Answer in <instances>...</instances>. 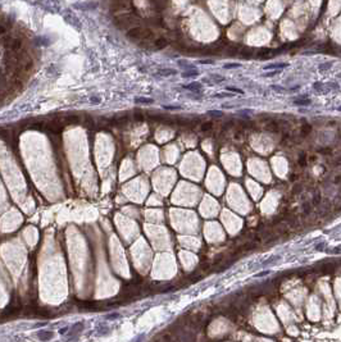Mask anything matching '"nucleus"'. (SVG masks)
I'll use <instances>...</instances> for the list:
<instances>
[{
  "label": "nucleus",
  "mask_w": 341,
  "mask_h": 342,
  "mask_svg": "<svg viewBox=\"0 0 341 342\" xmlns=\"http://www.w3.org/2000/svg\"><path fill=\"white\" fill-rule=\"evenodd\" d=\"M127 37L132 40H149L151 37V32L141 27H132L127 31Z\"/></svg>",
  "instance_id": "1"
},
{
  "label": "nucleus",
  "mask_w": 341,
  "mask_h": 342,
  "mask_svg": "<svg viewBox=\"0 0 341 342\" xmlns=\"http://www.w3.org/2000/svg\"><path fill=\"white\" fill-rule=\"evenodd\" d=\"M98 7L96 3L94 2H87V3H80V4H75L76 9H81V11H93Z\"/></svg>",
  "instance_id": "2"
},
{
  "label": "nucleus",
  "mask_w": 341,
  "mask_h": 342,
  "mask_svg": "<svg viewBox=\"0 0 341 342\" xmlns=\"http://www.w3.org/2000/svg\"><path fill=\"white\" fill-rule=\"evenodd\" d=\"M36 337L39 340H41V341H49V340H51L53 337H54V333H53L51 331H39V332H37V334H36Z\"/></svg>",
  "instance_id": "3"
},
{
  "label": "nucleus",
  "mask_w": 341,
  "mask_h": 342,
  "mask_svg": "<svg viewBox=\"0 0 341 342\" xmlns=\"http://www.w3.org/2000/svg\"><path fill=\"white\" fill-rule=\"evenodd\" d=\"M64 19L68 23H71V25H73L75 27H80V23L77 22L78 19H77V17H75L73 14H65L64 16Z\"/></svg>",
  "instance_id": "4"
},
{
  "label": "nucleus",
  "mask_w": 341,
  "mask_h": 342,
  "mask_svg": "<svg viewBox=\"0 0 341 342\" xmlns=\"http://www.w3.org/2000/svg\"><path fill=\"white\" fill-rule=\"evenodd\" d=\"M184 89L190 90V91H200L201 90V83L193 82V83H189V85H184Z\"/></svg>",
  "instance_id": "5"
},
{
  "label": "nucleus",
  "mask_w": 341,
  "mask_h": 342,
  "mask_svg": "<svg viewBox=\"0 0 341 342\" xmlns=\"http://www.w3.org/2000/svg\"><path fill=\"white\" fill-rule=\"evenodd\" d=\"M160 76H164V77H168V76H175L177 73L176 69H172V68H163V69H159V72H158Z\"/></svg>",
  "instance_id": "6"
},
{
  "label": "nucleus",
  "mask_w": 341,
  "mask_h": 342,
  "mask_svg": "<svg viewBox=\"0 0 341 342\" xmlns=\"http://www.w3.org/2000/svg\"><path fill=\"white\" fill-rule=\"evenodd\" d=\"M287 63H273V64H268L264 67V69H282L286 68Z\"/></svg>",
  "instance_id": "7"
},
{
  "label": "nucleus",
  "mask_w": 341,
  "mask_h": 342,
  "mask_svg": "<svg viewBox=\"0 0 341 342\" xmlns=\"http://www.w3.org/2000/svg\"><path fill=\"white\" fill-rule=\"evenodd\" d=\"M167 45V40L166 38H158L154 41V49H163Z\"/></svg>",
  "instance_id": "8"
},
{
  "label": "nucleus",
  "mask_w": 341,
  "mask_h": 342,
  "mask_svg": "<svg viewBox=\"0 0 341 342\" xmlns=\"http://www.w3.org/2000/svg\"><path fill=\"white\" fill-rule=\"evenodd\" d=\"M82 331H84V324L82 323H77V324H75L71 328V334H77V333H80V332H82Z\"/></svg>",
  "instance_id": "9"
},
{
  "label": "nucleus",
  "mask_w": 341,
  "mask_h": 342,
  "mask_svg": "<svg viewBox=\"0 0 341 342\" xmlns=\"http://www.w3.org/2000/svg\"><path fill=\"white\" fill-rule=\"evenodd\" d=\"M135 103L136 104H153V103H154V100L150 99V98H136Z\"/></svg>",
  "instance_id": "10"
},
{
  "label": "nucleus",
  "mask_w": 341,
  "mask_h": 342,
  "mask_svg": "<svg viewBox=\"0 0 341 342\" xmlns=\"http://www.w3.org/2000/svg\"><path fill=\"white\" fill-rule=\"evenodd\" d=\"M196 76H199V72L195 68L191 69V71H186L182 73V77H185V78H190V77H196Z\"/></svg>",
  "instance_id": "11"
},
{
  "label": "nucleus",
  "mask_w": 341,
  "mask_h": 342,
  "mask_svg": "<svg viewBox=\"0 0 341 342\" xmlns=\"http://www.w3.org/2000/svg\"><path fill=\"white\" fill-rule=\"evenodd\" d=\"M294 104H296V105H309L310 100L309 99H296V100H294Z\"/></svg>",
  "instance_id": "12"
},
{
  "label": "nucleus",
  "mask_w": 341,
  "mask_h": 342,
  "mask_svg": "<svg viewBox=\"0 0 341 342\" xmlns=\"http://www.w3.org/2000/svg\"><path fill=\"white\" fill-rule=\"evenodd\" d=\"M178 65H181L182 68H189V69H194V65H193V64H189V63H186L185 60H178Z\"/></svg>",
  "instance_id": "13"
},
{
  "label": "nucleus",
  "mask_w": 341,
  "mask_h": 342,
  "mask_svg": "<svg viewBox=\"0 0 341 342\" xmlns=\"http://www.w3.org/2000/svg\"><path fill=\"white\" fill-rule=\"evenodd\" d=\"M240 65H241L240 63H227V64H224V68H226V69H231V68H239Z\"/></svg>",
  "instance_id": "14"
},
{
  "label": "nucleus",
  "mask_w": 341,
  "mask_h": 342,
  "mask_svg": "<svg viewBox=\"0 0 341 342\" xmlns=\"http://www.w3.org/2000/svg\"><path fill=\"white\" fill-rule=\"evenodd\" d=\"M322 271H324V272H332L333 271V265L332 264H324L323 267H322Z\"/></svg>",
  "instance_id": "15"
},
{
  "label": "nucleus",
  "mask_w": 341,
  "mask_h": 342,
  "mask_svg": "<svg viewBox=\"0 0 341 342\" xmlns=\"http://www.w3.org/2000/svg\"><path fill=\"white\" fill-rule=\"evenodd\" d=\"M331 65H332L331 63H324V64H321V65H319V71H322V72H323V71H326V69L331 68Z\"/></svg>",
  "instance_id": "16"
},
{
  "label": "nucleus",
  "mask_w": 341,
  "mask_h": 342,
  "mask_svg": "<svg viewBox=\"0 0 341 342\" xmlns=\"http://www.w3.org/2000/svg\"><path fill=\"white\" fill-rule=\"evenodd\" d=\"M90 101L93 103V104H100V103H102V100H100L99 98H96V96H91V98H90Z\"/></svg>",
  "instance_id": "17"
},
{
  "label": "nucleus",
  "mask_w": 341,
  "mask_h": 342,
  "mask_svg": "<svg viewBox=\"0 0 341 342\" xmlns=\"http://www.w3.org/2000/svg\"><path fill=\"white\" fill-rule=\"evenodd\" d=\"M227 91H232V92H236V94H244L242 90L240 89H235V87H227Z\"/></svg>",
  "instance_id": "18"
},
{
  "label": "nucleus",
  "mask_w": 341,
  "mask_h": 342,
  "mask_svg": "<svg viewBox=\"0 0 341 342\" xmlns=\"http://www.w3.org/2000/svg\"><path fill=\"white\" fill-rule=\"evenodd\" d=\"M277 73H280V69H277V71H275V72H269V73H267V74H264L266 77H272V76H275V74H277Z\"/></svg>",
  "instance_id": "19"
},
{
  "label": "nucleus",
  "mask_w": 341,
  "mask_h": 342,
  "mask_svg": "<svg viewBox=\"0 0 341 342\" xmlns=\"http://www.w3.org/2000/svg\"><path fill=\"white\" fill-rule=\"evenodd\" d=\"M215 98H227V96H232L231 94H217V95H214Z\"/></svg>",
  "instance_id": "20"
},
{
  "label": "nucleus",
  "mask_w": 341,
  "mask_h": 342,
  "mask_svg": "<svg viewBox=\"0 0 341 342\" xmlns=\"http://www.w3.org/2000/svg\"><path fill=\"white\" fill-rule=\"evenodd\" d=\"M164 108L166 109H181V107H173V105H164Z\"/></svg>",
  "instance_id": "21"
},
{
  "label": "nucleus",
  "mask_w": 341,
  "mask_h": 342,
  "mask_svg": "<svg viewBox=\"0 0 341 342\" xmlns=\"http://www.w3.org/2000/svg\"><path fill=\"white\" fill-rule=\"evenodd\" d=\"M5 31H7V30H5V27H4V25H2V23H0V35H4V33H5Z\"/></svg>",
  "instance_id": "22"
},
{
  "label": "nucleus",
  "mask_w": 341,
  "mask_h": 342,
  "mask_svg": "<svg viewBox=\"0 0 341 342\" xmlns=\"http://www.w3.org/2000/svg\"><path fill=\"white\" fill-rule=\"evenodd\" d=\"M210 115H222V112H217V110H212V112H209Z\"/></svg>",
  "instance_id": "23"
},
{
  "label": "nucleus",
  "mask_w": 341,
  "mask_h": 342,
  "mask_svg": "<svg viewBox=\"0 0 341 342\" xmlns=\"http://www.w3.org/2000/svg\"><path fill=\"white\" fill-rule=\"evenodd\" d=\"M200 63H203V64H212L213 62L210 59H208V60H200Z\"/></svg>",
  "instance_id": "24"
},
{
  "label": "nucleus",
  "mask_w": 341,
  "mask_h": 342,
  "mask_svg": "<svg viewBox=\"0 0 341 342\" xmlns=\"http://www.w3.org/2000/svg\"><path fill=\"white\" fill-rule=\"evenodd\" d=\"M213 78H214L215 81H223V80H224L223 77H221V76H213Z\"/></svg>",
  "instance_id": "25"
},
{
  "label": "nucleus",
  "mask_w": 341,
  "mask_h": 342,
  "mask_svg": "<svg viewBox=\"0 0 341 342\" xmlns=\"http://www.w3.org/2000/svg\"><path fill=\"white\" fill-rule=\"evenodd\" d=\"M210 126H212L210 123H205V124H203V129H209Z\"/></svg>",
  "instance_id": "26"
},
{
  "label": "nucleus",
  "mask_w": 341,
  "mask_h": 342,
  "mask_svg": "<svg viewBox=\"0 0 341 342\" xmlns=\"http://www.w3.org/2000/svg\"><path fill=\"white\" fill-rule=\"evenodd\" d=\"M272 89H273V90H276V91H285L282 87H277V86H272Z\"/></svg>",
  "instance_id": "27"
},
{
  "label": "nucleus",
  "mask_w": 341,
  "mask_h": 342,
  "mask_svg": "<svg viewBox=\"0 0 341 342\" xmlns=\"http://www.w3.org/2000/svg\"><path fill=\"white\" fill-rule=\"evenodd\" d=\"M67 329H68V328H67V327H65V328H63V329H60V331H59V333H62V334H63V333H65V331H67Z\"/></svg>",
  "instance_id": "28"
},
{
  "label": "nucleus",
  "mask_w": 341,
  "mask_h": 342,
  "mask_svg": "<svg viewBox=\"0 0 341 342\" xmlns=\"http://www.w3.org/2000/svg\"><path fill=\"white\" fill-rule=\"evenodd\" d=\"M339 110H341V107H340V108H339Z\"/></svg>",
  "instance_id": "29"
}]
</instances>
